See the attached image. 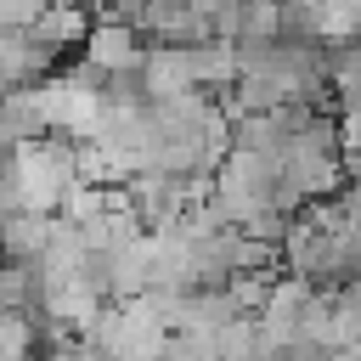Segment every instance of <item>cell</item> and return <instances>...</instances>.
Returning <instances> with one entry per match:
<instances>
[{"label": "cell", "mask_w": 361, "mask_h": 361, "mask_svg": "<svg viewBox=\"0 0 361 361\" xmlns=\"http://www.w3.org/2000/svg\"><path fill=\"white\" fill-rule=\"evenodd\" d=\"M79 6H85V0H79ZM90 6H107V0H90Z\"/></svg>", "instance_id": "cell-10"}, {"label": "cell", "mask_w": 361, "mask_h": 361, "mask_svg": "<svg viewBox=\"0 0 361 361\" xmlns=\"http://www.w3.org/2000/svg\"><path fill=\"white\" fill-rule=\"evenodd\" d=\"M85 350H102V355H164L169 350V327L158 322L147 293H130V299L102 305L96 327L85 333Z\"/></svg>", "instance_id": "cell-2"}, {"label": "cell", "mask_w": 361, "mask_h": 361, "mask_svg": "<svg viewBox=\"0 0 361 361\" xmlns=\"http://www.w3.org/2000/svg\"><path fill=\"white\" fill-rule=\"evenodd\" d=\"M96 209H107V186H96V180H73L68 192H62V203H56V214H68V220H90Z\"/></svg>", "instance_id": "cell-8"}, {"label": "cell", "mask_w": 361, "mask_h": 361, "mask_svg": "<svg viewBox=\"0 0 361 361\" xmlns=\"http://www.w3.org/2000/svg\"><path fill=\"white\" fill-rule=\"evenodd\" d=\"M51 0H0V28H28Z\"/></svg>", "instance_id": "cell-9"}, {"label": "cell", "mask_w": 361, "mask_h": 361, "mask_svg": "<svg viewBox=\"0 0 361 361\" xmlns=\"http://www.w3.org/2000/svg\"><path fill=\"white\" fill-rule=\"evenodd\" d=\"M45 130H51V118L39 107V90L34 85H6L0 90V141L6 147H23V141H34Z\"/></svg>", "instance_id": "cell-5"}, {"label": "cell", "mask_w": 361, "mask_h": 361, "mask_svg": "<svg viewBox=\"0 0 361 361\" xmlns=\"http://www.w3.org/2000/svg\"><path fill=\"white\" fill-rule=\"evenodd\" d=\"M6 175H11L23 209H45V214H56L62 192L79 180V135H68V130H45V135L11 147Z\"/></svg>", "instance_id": "cell-1"}, {"label": "cell", "mask_w": 361, "mask_h": 361, "mask_svg": "<svg viewBox=\"0 0 361 361\" xmlns=\"http://www.w3.org/2000/svg\"><path fill=\"white\" fill-rule=\"evenodd\" d=\"M51 231H56V214H45V209H11L6 214V226H0V259H39L45 254V243H51Z\"/></svg>", "instance_id": "cell-6"}, {"label": "cell", "mask_w": 361, "mask_h": 361, "mask_svg": "<svg viewBox=\"0 0 361 361\" xmlns=\"http://www.w3.org/2000/svg\"><path fill=\"white\" fill-rule=\"evenodd\" d=\"M135 79H141V96H147V102H175V96H186V90H203V85H197V68H192V45H175V39L147 45Z\"/></svg>", "instance_id": "cell-3"}, {"label": "cell", "mask_w": 361, "mask_h": 361, "mask_svg": "<svg viewBox=\"0 0 361 361\" xmlns=\"http://www.w3.org/2000/svg\"><path fill=\"white\" fill-rule=\"evenodd\" d=\"M141 56H147L141 28H135V23H124V17H102V23L85 34V62H90V68H102V73H135V68H141Z\"/></svg>", "instance_id": "cell-4"}, {"label": "cell", "mask_w": 361, "mask_h": 361, "mask_svg": "<svg viewBox=\"0 0 361 361\" xmlns=\"http://www.w3.org/2000/svg\"><path fill=\"white\" fill-rule=\"evenodd\" d=\"M28 34L39 39V45H51V51H62V45H85V34H90V23H85V11H79V0H51L34 23H28Z\"/></svg>", "instance_id": "cell-7"}]
</instances>
